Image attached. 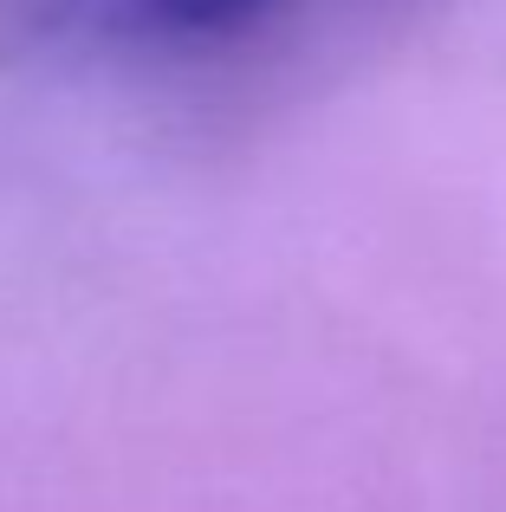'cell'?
Returning <instances> with one entry per match:
<instances>
[{"mask_svg":"<svg viewBox=\"0 0 506 512\" xmlns=\"http://www.w3.org/2000/svg\"><path fill=\"white\" fill-rule=\"evenodd\" d=\"M273 13V0H124V26L163 46H208Z\"/></svg>","mask_w":506,"mask_h":512,"instance_id":"1","label":"cell"},{"mask_svg":"<svg viewBox=\"0 0 506 512\" xmlns=\"http://www.w3.org/2000/svg\"><path fill=\"white\" fill-rule=\"evenodd\" d=\"M85 0H0V65L33 59L46 39H59L72 26V13Z\"/></svg>","mask_w":506,"mask_h":512,"instance_id":"2","label":"cell"}]
</instances>
